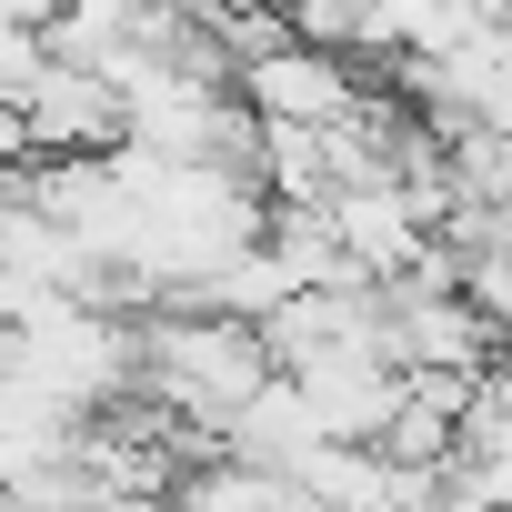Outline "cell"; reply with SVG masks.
<instances>
[{
	"label": "cell",
	"mask_w": 512,
	"mask_h": 512,
	"mask_svg": "<svg viewBox=\"0 0 512 512\" xmlns=\"http://www.w3.org/2000/svg\"><path fill=\"white\" fill-rule=\"evenodd\" d=\"M282 362H272V342H262V322H231V312H141V392L171 412V422H191V432H211L221 442V422L262 392Z\"/></svg>",
	"instance_id": "6da1fadb"
},
{
	"label": "cell",
	"mask_w": 512,
	"mask_h": 512,
	"mask_svg": "<svg viewBox=\"0 0 512 512\" xmlns=\"http://www.w3.org/2000/svg\"><path fill=\"white\" fill-rule=\"evenodd\" d=\"M21 121H31V151L41 161H91V151H131V91L91 61H61L41 51L31 91H21Z\"/></svg>",
	"instance_id": "7a4b0ae2"
},
{
	"label": "cell",
	"mask_w": 512,
	"mask_h": 512,
	"mask_svg": "<svg viewBox=\"0 0 512 512\" xmlns=\"http://www.w3.org/2000/svg\"><path fill=\"white\" fill-rule=\"evenodd\" d=\"M241 101L262 111V121H302V131H332L372 101L362 61L352 51H322V41H272V51H251L241 61Z\"/></svg>",
	"instance_id": "3957f363"
},
{
	"label": "cell",
	"mask_w": 512,
	"mask_h": 512,
	"mask_svg": "<svg viewBox=\"0 0 512 512\" xmlns=\"http://www.w3.org/2000/svg\"><path fill=\"white\" fill-rule=\"evenodd\" d=\"M382 292V352L392 372H482L502 342L462 292H422V282H372Z\"/></svg>",
	"instance_id": "277c9868"
},
{
	"label": "cell",
	"mask_w": 512,
	"mask_h": 512,
	"mask_svg": "<svg viewBox=\"0 0 512 512\" xmlns=\"http://www.w3.org/2000/svg\"><path fill=\"white\" fill-rule=\"evenodd\" d=\"M292 382H302V402H312L322 442H382V422H392V402H402V372H392L382 352H342V362H302Z\"/></svg>",
	"instance_id": "5b68a950"
},
{
	"label": "cell",
	"mask_w": 512,
	"mask_h": 512,
	"mask_svg": "<svg viewBox=\"0 0 512 512\" xmlns=\"http://www.w3.org/2000/svg\"><path fill=\"white\" fill-rule=\"evenodd\" d=\"M221 452L262 462V472H302V452H322V422H312L302 382H292V372H272L262 392H251V402L221 422Z\"/></svg>",
	"instance_id": "8992f818"
},
{
	"label": "cell",
	"mask_w": 512,
	"mask_h": 512,
	"mask_svg": "<svg viewBox=\"0 0 512 512\" xmlns=\"http://www.w3.org/2000/svg\"><path fill=\"white\" fill-rule=\"evenodd\" d=\"M462 302L492 322V342L512 352V241H492V251H462Z\"/></svg>",
	"instance_id": "52a82bcc"
}]
</instances>
